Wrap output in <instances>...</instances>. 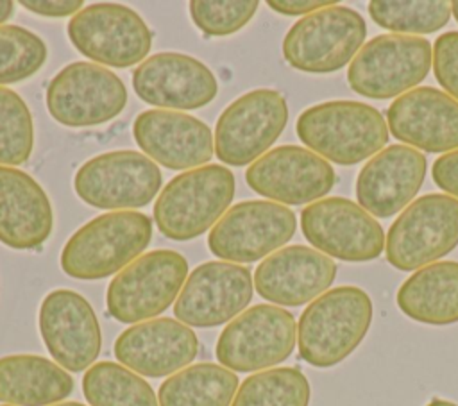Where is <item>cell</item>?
<instances>
[{
    "label": "cell",
    "instance_id": "obj_17",
    "mask_svg": "<svg viewBox=\"0 0 458 406\" xmlns=\"http://www.w3.org/2000/svg\"><path fill=\"white\" fill-rule=\"evenodd\" d=\"M245 181L258 195L299 206L327 195L336 175L318 154L297 145H281L256 159L247 168Z\"/></svg>",
    "mask_w": 458,
    "mask_h": 406
},
{
    "label": "cell",
    "instance_id": "obj_6",
    "mask_svg": "<svg viewBox=\"0 0 458 406\" xmlns=\"http://www.w3.org/2000/svg\"><path fill=\"white\" fill-rule=\"evenodd\" d=\"M433 63L428 39L408 34H381L365 43L351 61L347 80L367 98L401 97L426 79Z\"/></svg>",
    "mask_w": 458,
    "mask_h": 406
},
{
    "label": "cell",
    "instance_id": "obj_19",
    "mask_svg": "<svg viewBox=\"0 0 458 406\" xmlns=\"http://www.w3.org/2000/svg\"><path fill=\"white\" fill-rule=\"evenodd\" d=\"M136 95L165 109H199L218 91L213 72L199 59L179 52H159L132 72Z\"/></svg>",
    "mask_w": 458,
    "mask_h": 406
},
{
    "label": "cell",
    "instance_id": "obj_27",
    "mask_svg": "<svg viewBox=\"0 0 458 406\" xmlns=\"http://www.w3.org/2000/svg\"><path fill=\"white\" fill-rule=\"evenodd\" d=\"M73 390L72 376L36 354L0 358V401L16 406H52Z\"/></svg>",
    "mask_w": 458,
    "mask_h": 406
},
{
    "label": "cell",
    "instance_id": "obj_5",
    "mask_svg": "<svg viewBox=\"0 0 458 406\" xmlns=\"http://www.w3.org/2000/svg\"><path fill=\"white\" fill-rule=\"evenodd\" d=\"M186 275L188 261L177 250L157 249L141 254L109 283L107 311L122 324L150 320L179 297Z\"/></svg>",
    "mask_w": 458,
    "mask_h": 406
},
{
    "label": "cell",
    "instance_id": "obj_39",
    "mask_svg": "<svg viewBox=\"0 0 458 406\" xmlns=\"http://www.w3.org/2000/svg\"><path fill=\"white\" fill-rule=\"evenodd\" d=\"M14 13V4L11 0H0V23H5Z\"/></svg>",
    "mask_w": 458,
    "mask_h": 406
},
{
    "label": "cell",
    "instance_id": "obj_20",
    "mask_svg": "<svg viewBox=\"0 0 458 406\" xmlns=\"http://www.w3.org/2000/svg\"><path fill=\"white\" fill-rule=\"evenodd\" d=\"M132 136L147 157L170 170L199 168L215 154L209 127L181 111H143L132 123Z\"/></svg>",
    "mask_w": 458,
    "mask_h": 406
},
{
    "label": "cell",
    "instance_id": "obj_30",
    "mask_svg": "<svg viewBox=\"0 0 458 406\" xmlns=\"http://www.w3.org/2000/svg\"><path fill=\"white\" fill-rule=\"evenodd\" d=\"M310 397V381L299 368L277 367L249 376L231 406H308Z\"/></svg>",
    "mask_w": 458,
    "mask_h": 406
},
{
    "label": "cell",
    "instance_id": "obj_11",
    "mask_svg": "<svg viewBox=\"0 0 458 406\" xmlns=\"http://www.w3.org/2000/svg\"><path fill=\"white\" fill-rule=\"evenodd\" d=\"M72 45L88 59L129 68L141 64L152 48V32L141 16L122 4H91L68 23Z\"/></svg>",
    "mask_w": 458,
    "mask_h": 406
},
{
    "label": "cell",
    "instance_id": "obj_31",
    "mask_svg": "<svg viewBox=\"0 0 458 406\" xmlns=\"http://www.w3.org/2000/svg\"><path fill=\"white\" fill-rule=\"evenodd\" d=\"M372 20L394 32L429 34L442 29L451 18V4L445 0L424 2H390L372 0L369 4Z\"/></svg>",
    "mask_w": 458,
    "mask_h": 406
},
{
    "label": "cell",
    "instance_id": "obj_37",
    "mask_svg": "<svg viewBox=\"0 0 458 406\" xmlns=\"http://www.w3.org/2000/svg\"><path fill=\"white\" fill-rule=\"evenodd\" d=\"M25 9H29L30 13L41 14V16H70V14H77L82 7L81 0H21L20 2Z\"/></svg>",
    "mask_w": 458,
    "mask_h": 406
},
{
    "label": "cell",
    "instance_id": "obj_13",
    "mask_svg": "<svg viewBox=\"0 0 458 406\" xmlns=\"http://www.w3.org/2000/svg\"><path fill=\"white\" fill-rule=\"evenodd\" d=\"M125 104L127 89L122 79L95 63H70L47 88L48 113L66 127L106 123L118 116Z\"/></svg>",
    "mask_w": 458,
    "mask_h": 406
},
{
    "label": "cell",
    "instance_id": "obj_26",
    "mask_svg": "<svg viewBox=\"0 0 458 406\" xmlns=\"http://www.w3.org/2000/svg\"><path fill=\"white\" fill-rule=\"evenodd\" d=\"M399 309L415 322H458V261H438L415 270L397 290Z\"/></svg>",
    "mask_w": 458,
    "mask_h": 406
},
{
    "label": "cell",
    "instance_id": "obj_36",
    "mask_svg": "<svg viewBox=\"0 0 458 406\" xmlns=\"http://www.w3.org/2000/svg\"><path fill=\"white\" fill-rule=\"evenodd\" d=\"M431 175L438 188L458 199V148L440 156L433 163Z\"/></svg>",
    "mask_w": 458,
    "mask_h": 406
},
{
    "label": "cell",
    "instance_id": "obj_21",
    "mask_svg": "<svg viewBox=\"0 0 458 406\" xmlns=\"http://www.w3.org/2000/svg\"><path fill=\"white\" fill-rule=\"evenodd\" d=\"M197 352L199 340L193 329L166 317L134 324L114 342L116 359L148 377H165L186 368Z\"/></svg>",
    "mask_w": 458,
    "mask_h": 406
},
{
    "label": "cell",
    "instance_id": "obj_15",
    "mask_svg": "<svg viewBox=\"0 0 458 406\" xmlns=\"http://www.w3.org/2000/svg\"><path fill=\"white\" fill-rule=\"evenodd\" d=\"M301 229L315 249L344 261H370L385 250L383 227L349 199L311 202L301 213Z\"/></svg>",
    "mask_w": 458,
    "mask_h": 406
},
{
    "label": "cell",
    "instance_id": "obj_35",
    "mask_svg": "<svg viewBox=\"0 0 458 406\" xmlns=\"http://www.w3.org/2000/svg\"><path fill=\"white\" fill-rule=\"evenodd\" d=\"M433 70L440 86L458 102V30L437 38L433 47Z\"/></svg>",
    "mask_w": 458,
    "mask_h": 406
},
{
    "label": "cell",
    "instance_id": "obj_22",
    "mask_svg": "<svg viewBox=\"0 0 458 406\" xmlns=\"http://www.w3.org/2000/svg\"><path fill=\"white\" fill-rule=\"evenodd\" d=\"M335 261L304 245H290L267 256L254 272L256 292L274 304L301 306L333 284Z\"/></svg>",
    "mask_w": 458,
    "mask_h": 406
},
{
    "label": "cell",
    "instance_id": "obj_8",
    "mask_svg": "<svg viewBox=\"0 0 458 406\" xmlns=\"http://www.w3.org/2000/svg\"><path fill=\"white\" fill-rule=\"evenodd\" d=\"M458 245V199L429 193L411 202L390 225L385 252L397 270H415Z\"/></svg>",
    "mask_w": 458,
    "mask_h": 406
},
{
    "label": "cell",
    "instance_id": "obj_33",
    "mask_svg": "<svg viewBox=\"0 0 458 406\" xmlns=\"http://www.w3.org/2000/svg\"><path fill=\"white\" fill-rule=\"evenodd\" d=\"M47 61L45 41L18 25H0V84L32 77Z\"/></svg>",
    "mask_w": 458,
    "mask_h": 406
},
{
    "label": "cell",
    "instance_id": "obj_34",
    "mask_svg": "<svg viewBox=\"0 0 458 406\" xmlns=\"http://www.w3.org/2000/svg\"><path fill=\"white\" fill-rule=\"evenodd\" d=\"M258 11L256 0H193L190 16L206 36H229L243 29Z\"/></svg>",
    "mask_w": 458,
    "mask_h": 406
},
{
    "label": "cell",
    "instance_id": "obj_40",
    "mask_svg": "<svg viewBox=\"0 0 458 406\" xmlns=\"http://www.w3.org/2000/svg\"><path fill=\"white\" fill-rule=\"evenodd\" d=\"M426 406H458L456 402H453V401H445V399H438V397H435V399H431Z\"/></svg>",
    "mask_w": 458,
    "mask_h": 406
},
{
    "label": "cell",
    "instance_id": "obj_23",
    "mask_svg": "<svg viewBox=\"0 0 458 406\" xmlns=\"http://www.w3.org/2000/svg\"><path fill=\"white\" fill-rule=\"evenodd\" d=\"M386 122L390 132L413 148H458V102L437 88L420 86L397 97L386 111Z\"/></svg>",
    "mask_w": 458,
    "mask_h": 406
},
{
    "label": "cell",
    "instance_id": "obj_25",
    "mask_svg": "<svg viewBox=\"0 0 458 406\" xmlns=\"http://www.w3.org/2000/svg\"><path fill=\"white\" fill-rule=\"evenodd\" d=\"M54 211L45 190L23 170L0 165V243L30 250L52 234Z\"/></svg>",
    "mask_w": 458,
    "mask_h": 406
},
{
    "label": "cell",
    "instance_id": "obj_3",
    "mask_svg": "<svg viewBox=\"0 0 458 406\" xmlns=\"http://www.w3.org/2000/svg\"><path fill=\"white\" fill-rule=\"evenodd\" d=\"M295 131L311 152L345 166L376 156L388 140L383 114L354 100H331L308 107L297 118Z\"/></svg>",
    "mask_w": 458,
    "mask_h": 406
},
{
    "label": "cell",
    "instance_id": "obj_38",
    "mask_svg": "<svg viewBox=\"0 0 458 406\" xmlns=\"http://www.w3.org/2000/svg\"><path fill=\"white\" fill-rule=\"evenodd\" d=\"M268 5L281 13V14H288V16H299V14H311L315 11L326 9L335 5V2H320V0H268Z\"/></svg>",
    "mask_w": 458,
    "mask_h": 406
},
{
    "label": "cell",
    "instance_id": "obj_42",
    "mask_svg": "<svg viewBox=\"0 0 458 406\" xmlns=\"http://www.w3.org/2000/svg\"><path fill=\"white\" fill-rule=\"evenodd\" d=\"M52 406H86V404H81V402H73V401H70V402H57V404H52Z\"/></svg>",
    "mask_w": 458,
    "mask_h": 406
},
{
    "label": "cell",
    "instance_id": "obj_4",
    "mask_svg": "<svg viewBox=\"0 0 458 406\" xmlns=\"http://www.w3.org/2000/svg\"><path fill=\"white\" fill-rule=\"evenodd\" d=\"M234 190V175L222 165L186 170L161 190L154 204V222L165 238L193 240L222 218Z\"/></svg>",
    "mask_w": 458,
    "mask_h": 406
},
{
    "label": "cell",
    "instance_id": "obj_1",
    "mask_svg": "<svg viewBox=\"0 0 458 406\" xmlns=\"http://www.w3.org/2000/svg\"><path fill=\"white\" fill-rule=\"evenodd\" d=\"M374 306L358 286L327 290L308 304L297 324L301 358L318 368L344 361L363 342L372 324Z\"/></svg>",
    "mask_w": 458,
    "mask_h": 406
},
{
    "label": "cell",
    "instance_id": "obj_16",
    "mask_svg": "<svg viewBox=\"0 0 458 406\" xmlns=\"http://www.w3.org/2000/svg\"><path fill=\"white\" fill-rule=\"evenodd\" d=\"M249 268L208 261L193 268L174 304L179 322L193 327H215L236 318L252 299Z\"/></svg>",
    "mask_w": 458,
    "mask_h": 406
},
{
    "label": "cell",
    "instance_id": "obj_12",
    "mask_svg": "<svg viewBox=\"0 0 458 406\" xmlns=\"http://www.w3.org/2000/svg\"><path fill=\"white\" fill-rule=\"evenodd\" d=\"M157 165L136 150H111L88 159L73 177L81 200L98 209L147 206L161 188Z\"/></svg>",
    "mask_w": 458,
    "mask_h": 406
},
{
    "label": "cell",
    "instance_id": "obj_7",
    "mask_svg": "<svg viewBox=\"0 0 458 406\" xmlns=\"http://www.w3.org/2000/svg\"><path fill=\"white\" fill-rule=\"evenodd\" d=\"M365 34L367 25L358 11L331 5L306 14L290 27L283 39V55L301 72H336L354 59Z\"/></svg>",
    "mask_w": 458,
    "mask_h": 406
},
{
    "label": "cell",
    "instance_id": "obj_29",
    "mask_svg": "<svg viewBox=\"0 0 458 406\" xmlns=\"http://www.w3.org/2000/svg\"><path fill=\"white\" fill-rule=\"evenodd\" d=\"M82 392L91 406H159L152 386L122 363H93L82 377Z\"/></svg>",
    "mask_w": 458,
    "mask_h": 406
},
{
    "label": "cell",
    "instance_id": "obj_9",
    "mask_svg": "<svg viewBox=\"0 0 458 406\" xmlns=\"http://www.w3.org/2000/svg\"><path fill=\"white\" fill-rule=\"evenodd\" d=\"M297 324L290 311L256 304L233 318L215 347L222 367L234 372H254L284 361L295 347Z\"/></svg>",
    "mask_w": 458,
    "mask_h": 406
},
{
    "label": "cell",
    "instance_id": "obj_10",
    "mask_svg": "<svg viewBox=\"0 0 458 406\" xmlns=\"http://www.w3.org/2000/svg\"><path fill=\"white\" fill-rule=\"evenodd\" d=\"M288 106L276 89H252L233 100L215 127V154L231 166L259 159L284 131Z\"/></svg>",
    "mask_w": 458,
    "mask_h": 406
},
{
    "label": "cell",
    "instance_id": "obj_18",
    "mask_svg": "<svg viewBox=\"0 0 458 406\" xmlns=\"http://www.w3.org/2000/svg\"><path fill=\"white\" fill-rule=\"evenodd\" d=\"M39 333L64 370L81 372L100 354L102 336L91 304L73 290H54L39 306Z\"/></svg>",
    "mask_w": 458,
    "mask_h": 406
},
{
    "label": "cell",
    "instance_id": "obj_28",
    "mask_svg": "<svg viewBox=\"0 0 458 406\" xmlns=\"http://www.w3.org/2000/svg\"><path fill=\"white\" fill-rule=\"evenodd\" d=\"M238 376L216 363L190 365L161 383L159 406H229L236 395Z\"/></svg>",
    "mask_w": 458,
    "mask_h": 406
},
{
    "label": "cell",
    "instance_id": "obj_32",
    "mask_svg": "<svg viewBox=\"0 0 458 406\" xmlns=\"http://www.w3.org/2000/svg\"><path fill=\"white\" fill-rule=\"evenodd\" d=\"M32 148L34 122L25 100L0 86V165H21L30 157Z\"/></svg>",
    "mask_w": 458,
    "mask_h": 406
},
{
    "label": "cell",
    "instance_id": "obj_24",
    "mask_svg": "<svg viewBox=\"0 0 458 406\" xmlns=\"http://www.w3.org/2000/svg\"><path fill=\"white\" fill-rule=\"evenodd\" d=\"M426 157L413 147L390 145L372 156L356 179L360 206L374 216L388 218L404 209L426 177Z\"/></svg>",
    "mask_w": 458,
    "mask_h": 406
},
{
    "label": "cell",
    "instance_id": "obj_41",
    "mask_svg": "<svg viewBox=\"0 0 458 406\" xmlns=\"http://www.w3.org/2000/svg\"><path fill=\"white\" fill-rule=\"evenodd\" d=\"M451 13L454 14V18H456V21H458V0H456V2H451Z\"/></svg>",
    "mask_w": 458,
    "mask_h": 406
},
{
    "label": "cell",
    "instance_id": "obj_2",
    "mask_svg": "<svg viewBox=\"0 0 458 406\" xmlns=\"http://www.w3.org/2000/svg\"><path fill=\"white\" fill-rule=\"evenodd\" d=\"M152 240V220L140 211H111L79 227L64 243L61 268L82 281L123 270Z\"/></svg>",
    "mask_w": 458,
    "mask_h": 406
},
{
    "label": "cell",
    "instance_id": "obj_43",
    "mask_svg": "<svg viewBox=\"0 0 458 406\" xmlns=\"http://www.w3.org/2000/svg\"><path fill=\"white\" fill-rule=\"evenodd\" d=\"M2 406H9V404H2Z\"/></svg>",
    "mask_w": 458,
    "mask_h": 406
},
{
    "label": "cell",
    "instance_id": "obj_14",
    "mask_svg": "<svg viewBox=\"0 0 458 406\" xmlns=\"http://www.w3.org/2000/svg\"><path fill=\"white\" fill-rule=\"evenodd\" d=\"M292 209L270 200H245L227 209L208 234L209 250L229 263H252L283 247L295 233Z\"/></svg>",
    "mask_w": 458,
    "mask_h": 406
}]
</instances>
